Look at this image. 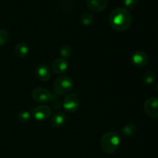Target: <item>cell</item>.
Here are the masks:
<instances>
[{
  "instance_id": "5b68a950",
  "label": "cell",
  "mask_w": 158,
  "mask_h": 158,
  "mask_svg": "<svg viewBox=\"0 0 158 158\" xmlns=\"http://www.w3.org/2000/svg\"><path fill=\"white\" fill-rule=\"evenodd\" d=\"M63 106L67 112H76L80 106V99L78 96L76 94H67L63 100Z\"/></svg>"
},
{
  "instance_id": "d6986e66",
  "label": "cell",
  "mask_w": 158,
  "mask_h": 158,
  "mask_svg": "<svg viewBox=\"0 0 158 158\" xmlns=\"http://www.w3.org/2000/svg\"><path fill=\"white\" fill-rule=\"evenodd\" d=\"M9 35L7 31L0 29V46H4L9 42Z\"/></svg>"
},
{
  "instance_id": "ba28073f",
  "label": "cell",
  "mask_w": 158,
  "mask_h": 158,
  "mask_svg": "<svg viewBox=\"0 0 158 158\" xmlns=\"http://www.w3.org/2000/svg\"><path fill=\"white\" fill-rule=\"evenodd\" d=\"M132 63L137 67H143L148 63V56L143 51H137L132 56Z\"/></svg>"
},
{
  "instance_id": "9c48e42d",
  "label": "cell",
  "mask_w": 158,
  "mask_h": 158,
  "mask_svg": "<svg viewBox=\"0 0 158 158\" xmlns=\"http://www.w3.org/2000/svg\"><path fill=\"white\" fill-rule=\"evenodd\" d=\"M68 66H69V64L66 59L59 58L52 62V70L56 74H63L67 70Z\"/></svg>"
},
{
  "instance_id": "4fadbf2b",
  "label": "cell",
  "mask_w": 158,
  "mask_h": 158,
  "mask_svg": "<svg viewBox=\"0 0 158 158\" xmlns=\"http://www.w3.org/2000/svg\"><path fill=\"white\" fill-rule=\"evenodd\" d=\"M14 52L17 56L23 58L29 53V47L25 43H19L15 46Z\"/></svg>"
},
{
  "instance_id": "8992f818",
  "label": "cell",
  "mask_w": 158,
  "mask_h": 158,
  "mask_svg": "<svg viewBox=\"0 0 158 158\" xmlns=\"http://www.w3.org/2000/svg\"><path fill=\"white\" fill-rule=\"evenodd\" d=\"M145 113L152 118H158V98L150 97L145 101L143 105Z\"/></svg>"
},
{
  "instance_id": "8fae6325",
  "label": "cell",
  "mask_w": 158,
  "mask_h": 158,
  "mask_svg": "<svg viewBox=\"0 0 158 158\" xmlns=\"http://www.w3.org/2000/svg\"><path fill=\"white\" fill-rule=\"evenodd\" d=\"M35 75L37 78L41 81H47L51 77L50 69L46 65H39L35 69Z\"/></svg>"
},
{
  "instance_id": "3957f363",
  "label": "cell",
  "mask_w": 158,
  "mask_h": 158,
  "mask_svg": "<svg viewBox=\"0 0 158 158\" xmlns=\"http://www.w3.org/2000/svg\"><path fill=\"white\" fill-rule=\"evenodd\" d=\"M73 87V81L68 76H61L53 83V91L59 96L67 95Z\"/></svg>"
},
{
  "instance_id": "ac0fdd59",
  "label": "cell",
  "mask_w": 158,
  "mask_h": 158,
  "mask_svg": "<svg viewBox=\"0 0 158 158\" xmlns=\"http://www.w3.org/2000/svg\"><path fill=\"white\" fill-rule=\"evenodd\" d=\"M31 118H32V116L31 114L29 111H22L18 115V120L19 121L21 122V123H28L29 121H30Z\"/></svg>"
},
{
  "instance_id": "5bb4252c",
  "label": "cell",
  "mask_w": 158,
  "mask_h": 158,
  "mask_svg": "<svg viewBox=\"0 0 158 158\" xmlns=\"http://www.w3.org/2000/svg\"><path fill=\"white\" fill-rule=\"evenodd\" d=\"M136 133H137V127L132 123H128V124L125 125L121 129V134L124 137H134Z\"/></svg>"
},
{
  "instance_id": "277c9868",
  "label": "cell",
  "mask_w": 158,
  "mask_h": 158,
  "mask_svg": "<svg viewBox=\"0 0 158 158\" xmlns=\"http://www.w3.org/2000/svg\"><path fill=\"white\" fill-rule=\"evenodd\" d=\"M32 97L39 103H46L51 100L52 94L48 89L43 87H36L32 90Z\"/></svg>"
},
{
  "instance_id": "7c38bea8",
  "label": "cell",
  "mask_w": 158,
  "mask_h": 158,
  "mask_svg": "<svg viewBox=\"0 0 158 158\" xmlns=\"http://www.w3.org/2000/svg\"><path fill=\"white\" fill-rule=\"evenodd\" d=\"M66 117L64 113L56 112L54 114L50 120V124L53 128H60L65 123Z\"/></svg>"
},
{
  "instance_id": "9a60e30c",
  "label": "cell",
  "mask_w": 158,
  "mask_h": 158,
  "mask_svg": "<svg viewBox=\"0 0 158 158\" xmlns=\"http://www.w3.org/2000/svg\"><path fill=\"white\" fill-rule=\"evenodd\" d=\"M60 53L63 59L69 58V57L71 56L73 53L72 47L69 46V45H64V46L60 48Z\"/></svg>"
},
{
  "instance_id": "44dd1931",
  "label": "cell",
  "mask_w": 158,
  "mask_h": 158,
  "mask_svg": "<svg viewBox=\"0 0 158 158\" xmlns=\"http://www.w3.org/2000/svg\"><path fill=\"white\" fill-rule=\"evenodd\" d=\"M157 91H158V83H157Z\"/></svg>"
},
{
  "instance_id": "6da1fadb",
  "label": "cell",
  "mask_w": 158,
  "mask_h": 158,
  "mask_svg": "<svg viewBox=\"0 0 158 158\" xmlns=\"http://www.w3.org/2000/svg\"><path fill=\"white\" fill-rule=\"evenodd\" d=\"M110 24L117 31H125L132 24V15L123 8H117L112 10L109 15Z\"/></svg>"
},
{
  "instance_id": "7a4b0ae2",
  "label": "cell",
  "mask_w": 158,
  "mask_h": 158,
  "mask_svg": "<svg viewBox=\"0 0 158 158\" xmlns=\"http://www.w3.org/2000/svg\"><path fill=\"white\" fill-rule=\"evenodd\" d=\"M120 144V136L114 132H107L101 138V148L106 154H114Z\"/></svg>"
},
{
  "instance_id": "ffe728a7",
  "label": "cell",
  "mask_w": 158,
  "mask_h": 158,
  "mask_svg": "<svg viewBox=\"0 0 158 158\" xmlns=\"http://www.w3.org/2000/svg\"><path fill=\"white\" fill-rule=\"evenodd\" d=\"M138 0H124L123 4H124L126 9H134L137 6Z\"/></svg>"
},
{
  "instance_id": "e0dca14e",
  "label": "cell",
  "mask_w": 158,
  "mask_h": 158,
  "mask_svg": "<svg viewBox=\"0 0 158 158\" xmlns=\"http://www.w3.org/2000/svg\"><path fill=\"white\" fill-rule=\"evenodd\" d=\"M80 20L83 26H89L94 22V15L89 12H86L82 15Z\"/></svg>"
},
{
  "instance_id": "52a82bcc",
  "label": "cell",
  "mask_w": 158,
  "mask_h": 158,
  "mask_svg": "<svg viewBox=\"0 0 158 158\" xmlns=\"http://www.w3.org/2000/svg\"><path fill=\"white\" fill-rule=\"evenodd\" d=\"M52 114L50 107L46 105H40L35 107L32 111V116L38 121H44L47 120Z\"/></svg>"
},
{
  "instance_id": "2e32d148",
  "label": "cell",
  "mask_w": 158,
  "mask_h": 158,
  "mask_svg": "<svg viewBox=\"0 0 158 158\" xmlns=\"http://www.w3.org/2000/svg\"><path fill=\"white\" fill-rule=\"evenodd\" d=\"M156 80V74L152 71H148L145 73L143 76V81L146 84H151Z\"/></svg>"
},
{
  "instance_id": "30bf717a",
  "label": "cell",
  "mask_w": 158,
  "mask_h": 158,
  "mask_svg": "<svg viewBox=\"0 0 158 158\" xmlns=\"http://www.w3.org/2000/svg\"><path fill=\"white\" fill-rule=\"evenodd\" d=\"M108 4L107 0H86L88 8L93 12H99L104 10Z\"/></svg>"
}]
</instances>
